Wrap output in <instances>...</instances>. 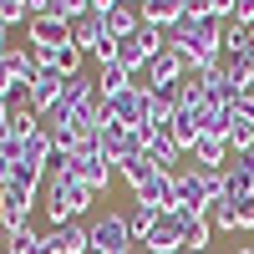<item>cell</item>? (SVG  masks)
Instances as JSON below:
<instances>
[{
	"label": "cell",
	"mask_w": 254,
	"mask_h": 254,
	"mask_svg": "<svg viewBox=\"0 0 254 254\" xmlns=\"http://www.w3.org/2000/svg\"><path fill=\"white\" fill-rule=\"evenodd\" d=\"M229 112H234V122H244V127H254V92H244V97H234V102H229Z\"/></svg>",
	"instance_id": "23"
},
{
	"label": "cell",
	"mask_w": 254,
	"mask_h": 254,
	"mask_svg": "<svg viewBox=\"0 0 254 254\" xmlns=\"http://www.w3.org/2000/svg\"><path fill=\"white\" fill-rule=\"evenodd\" d=\"M102 41H107V20H102V10H87L81 20H71V46H81V51H97Z\"/></svg>",
	"instance_id": "14"
},
{
	"label": "cell",
	"mask_w": 254,
	"mask_h": 254,
	"mask_svg": "<svg viewBox=\"0 0 254 254\" xmlns=\"http://www.w3.org/2000/svg\"><path fill=\"white\" fill-rule=\"evenodd\" d=\"M208 239H214V224H208V219H193V224H188V234H183V254H208V249H214Z\"/></svg>",
	"instance_id": "20"
},
{
	"label": "cell",
	"mask_w": 254,
	"mask_h": 254,
	"mask_svg": "<svg viewBox=\"0 0 254 254\" xmlns=\"http://www.w3.org/2000/svg\"><path fill=\"white\" fill-rule=\"evenodd\" d=\"M224 56H254V26L224 20Z\"/></svg>",
	"instance_id": "17"
},
{
	"label": "cell",
	"mask_w": 254,
	"mask_h": 254,
	"mask_svg": "<svg viewBox=\"0 0 254 254\" xmlns=\"http://www.w3.org/2000/svg\"><path fill=\"white\" fill-rule=\"evenodd\" d=\"M188 214H163L158 224H153V234H147V254H183V234H188Z\"/></svg>",
	"instance_id": "6"
},
{
	"label": "cell",
	"mask_w": 254,
	"mask_h": 254,
	"mask_svg": "<svg viewBox=\"0 0 254 254\" xmlns=\"http://www.w3.org/2000/svg\"><path fill=\"white\" fill-rule=\"evenodd\" d=\"M0 26H5V31H15V26H31L26 0H0Z\"/></svg>",
	"instance_id": "22"
},
{
	"label": "cell",
	"mask_w": 254,
	"mask_h": 254,
	"mask_svg": "<svg viewBox=\"0 0 254 254\" xmlns=\"http://www.w3.org/2000/svg\"><path fill=\"white\" fill-rule=\"evenodd\" d=\"M208 254H219V249H208Z\"/></svg>",
	"instance_id": "28"
},
{
	"label": "cell",
	"mask_w": 254,
	"mask_h": 254,
	"mask_svg": "<svg viewBox=\"0 0 254 254\" xmlns=\"http://www.w3.org/2000/svg\"><path fill=\"white\" fill-rule=\"evenodd\" d=\"M31 208H36V193L31 188H15L5 183L0 188V234H20V229H31Z\"/></svg>",
	"instance_id": "3"
},
{
	"label": "cell",
	"mask_w": 254,
	"mask_h": 254,
	"mask_svg": "<svg viewBox=\"0 0 254 254\" xmlns=\"http://www.w3.org/2000/svg\"><path fill=\"white\" fill-rule=\"evenodd\" d=\"M26 31H31V41H26V46H31L36 56H46V51H61V46H71V20H61V15H36Z\"/></svg>",
	"instance_id": "5"
},
{
	"label": "cell",
	"mask_w": 254,
	"mask_h": 254,
	"mask_svg": "<svg viewBox=\"0 0 254 254\" xmlns=\"http://www.w3.org/2000/svg\"><path fill=\"white\" fill-rule=\"evenodd\" d=\"M0 254H5V249H0Z\"/></svg>",
	"instance_id": "30"
},
{
	"label": "cell",
	"mask_w": 254,
	"mask_h": 254,
	"mask_svg": "<svg viewBox=\"0 0 254 254\" xmlns=\"http://www.w3.org/2000/svg\"><path fill=\"white\" fill-rule=\"evenodd\" d=\"M127 87H132V71H122L117 61H112V66H97V92H102V102L117 97V92H127Z\"/></svg>",
	"instance_id": "18"
},
{
	"label": "cell",
	"mask_w": 254,
	"mask_h": 254,
	"mask_svg": "<svg viewBox=\"0 0 254 254\" xmlns=\"http://www.w3.org/2000/svg\"><path fill=\"white\" fill-rule=\"evenodd\" d=\"M147 61H153V51L142 46V36H127V41H117V66H122V71L142 76V71H147Z\"/></svg>",
	"instance_id": "16"
},
{
	"label": "cell",
	"mask_w": 254,
	"mask_h": 254,
	"mask_svg": "<svg viewBox=\"0 0 254 254\" xmlns=\"http://www.w3.org/2000/svg\"><path fill=\"white\" fill-rule=\"evenodd\" d=\"M0 142H10V102H0Z\"/></svg>",
	"instance_id": "25"
},
{
	"label": "cell",
	"mask_w": 254,
	"mask_h": 254,
	"mask_svg": "<svg viewBox=\"0 0 254 254\" xmlns=\"http://www.w3.org/2000/svg\"><path fill=\"white\" fill-rule=\"evenodd\" d=\"M92 10V0H41V15H61V20H81Z\"/></svg>",
	"instance_id": "21"
},
{
	"label": "cell",
	"mask_w": 254,
	"mask_h": 254,
	"mask_svg": "<svg viewBox=\"0 0 254 254\" xmlns=\"http://www.w3.org/2000/svg\"><path fill=\"white\" fill-rule=\"evenodd\" d=\"M102 153L112 168H127L132 158H142V132H102Z\"/></svg>",
	"instance_id": "12"
},
{
	"label": "cell",
	"mask_w": 254,
	"mask_h": 254,
	"mask_svg": "<svg viewBox=\"0 0 254 254\" xmlns=\"http://www.w3.org/2000/svg\"><path fill=\"white\" fill-rule=\"evenodd\" d=\"M214 5V20H234V0H208Z\"/></svg>",
	"instance_id": "24"
},
{
	"label": "cell",
	"mask_w": 254,
	"mask_h": 254,
	"mask_svg": "<svg viewBox=\"0 0 254 254\" xmlns=\"http://www.w3.org/2000/svg\"><path fill=\"white\" fill-rule=\"evenodd\" d=\"M234 254H254V244H239V249H234Z\"/></svg>",
	"instance_id": "27"
},
{
	"label": "cell",
	"mask_w": 254,
	"mask_h": 254,
	"mask_svg": "<svg viewBox=\"0 0 254 254\" xmlns=\"http://www.w3.org/2000/svg\"><path fill=\"white\" fill-rule=\"evenodd\" d=\"M0 61H5V71H10V81H15V92H31V81H36V51L31 46H10L5 56H0Z\"/></svg>",
	"instance_id": "13"
},
{
	"label": "cell",
	"mask_w": 254,
	"mask_h": 254,
	"mask_svg": "<svg viewBox=\"0 0 254 254\" xmlns=\"http://www.w3.org/2000/svg\"><path fill=\"white\" fill-rule=\"evenodd\" d=\"M92 249H97V254H137L132 229H127V214H117V208L97 214V219H92Z\"/></svg>",
	"instance_id": "2"
},
{
	"label": "cell",
	"mask_w": 254,
	"mask_h": 254,
	"mask_svg": "<svg viewBox=\"0 0 254 254\" xmlns=\"http://www.w3.org/2000/svg\"><path fill=\"white\" fill-rule=\"evenodd\" d=\"M61 92H66V71L41 66V71H36V81H31V107L46 117L51 107H61Z\"/></svg>",
	"instance_id": "8"
},
{
	"label": "cell",
	"mask_w": 254,
	"mask_h": 254,
	"mask_svg": "<svg viewBox=\"0 0 254 254\" xmlns=\"http://www.w3.org/2000/svg\"><path fill=\"white\" fill-rule=\"evenodd\" d=\"M137 254H147V249H137Z\"/></svg>",
	"instance_id": "29"
},
{
	"label": "cell",
	"mask_w": 254,
	"mask_h": 254,
	"mask_svg": "<svg viewBox=\"0 0 254 254\" xmlns=\"http://www.w3.org/2000/svg\"><path fill=\"white\" fill-rule=\"evenodd\" d=\"M249 193H254V153H239L224 168V198H249Z\"/></svg>",
	"instance_id": "11"
},
{
	"label": "cell",
	"mask_w": 254,
	"mask_h": 254,
	"mask_svg": "<svg viewBox=\"0 0 254 254\" xmlns=\"http://www.w3.org/2000/svg\"><path fill=\"white\" fill-rule=\"evenodd\" d=\"M208 224L224 229V234H254V193L249 198H219Z\"/></svg>",
	"instance_id": "4"
},
{
	"label": "cell",
	"mask_w": 254,
	"mask_h": 254,
	"mask_svg": "<svg viewBox=\"0 0 254 254\" xmlns=\"http://www.w3.org/2000/svg\"><path fill=\"white\" fill-rule=\"evenodd\" d=\"M102 20H107V36L112 41H127L142 31V0H117V5L102 10Z\"/></svg>",
	"instance_id": "9"
},
{
	"label": "cell",
	"mask_w": 254,
	"mask_h": 254,
	"mask_svg": "<svg viewBox=\"0 0 254 254\" xmlns=\"http://www.w3.org/2000/svg\"><path fill=\"white\" fill-rule=\"evenodd\" d=\"M249 66H254V61H249Z\"/></svg>",
	"instance_id": "31"
},
{
	"label": "cell",
	"mask_w": 254,
	"mask_h": 254,
	"mask_svg": "<svg viewBox=\"0 0 254 254\" xmlns=\"http://www.w3.org/2000/svg\"><path fill=\"white\" fill-rule=\"evenodd\" d=\"M142 147H147V158H153L163 173H178L183 147L173 142V132H168V127H142Z\"/></svg>",
	"instance_id": "7"
},
{
	"label": "cell",
	"mask_w": 254,
	"mask_h": 254,
	"mask_svg": "<svg viewBox=\"0 0 254 254\" xmlns=\"http://www.w3.org/2000/svg\"><path fill=\"white\" fill-rule=\"evenodd\" d=\"M46 254H92V224H61L46 234Z\"/></svg>",
	"instance_id": "10"
},
{
	"label": "cell",
	"mask_w": 254,
	"mask_h": 254,
	"mask_svg": "<svg viewBox=\"0 0 254 254\" xmlns=\"http://www.w3.org/2000/svg\"><path fill=\"white\" fill-rule=\"evenodd\" d=\"M183 0H147L142 5V26H158V31H173L178 20H183Z\"/></svg>",
	"instance_id": "15"
},
{
	"label": "cell",
	"mask_w": 254,
	"mask_h": 254,
	"mask_svg": "<svg viewBox=\"0 0 254 254\" xmlns=\"http://www.w3.org/2000/svg\"><path fill=\"white\" fill-rule=\"evenodd\" d=\"M10 168H15V163H10L5 153H0V188H5V183H10Z\"/></svg>",
	"instance_id": "26"
},
{
	"label": "cell",
	"mask_w": 254,
	"mask_h": 254,
	"mask_svg": "<svg viewBox=\"0 0 254 254\" xmlns=\"http://www.w3.org/2000/svg\"><path fill=\"white\" fill-rule=\"evenodd\" d=\"M5 254H46V234L31 224V229H20V234L5 239Z\"/></svg>",
	"instance_id": "19"
},
{
	"label": "cell",
	"mask_w": 254,
	"mask_h": 254,
	"mask_svg": "<svg viewBox=\"0 0 254 254\" xmlns=\"http://www.w3.org/2000/svg\"><path fill=\"white\" fill-rule=\"evenodd\" d=\"M92 254H97V249H92Z\"/></svg>",
	"instance_id": "32"
},
{
	"label": "cell",
	"mask_w": 254,
	"mask_h": 254,
	"mask_svg": "<svg viewBox=\"0 0 254 254\" xmlns=\"http://www.w3.org/2000/svg\"><path fill=\"white\" fill-rule=\"evenodd\" d=\"M92 188L87 183H71V178H51L46 183V219H51V229H61V224H81V214L92 208Z\"/></svg>",
	"instance_id": "1"
}]
</instances>
